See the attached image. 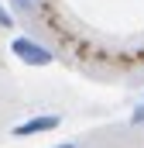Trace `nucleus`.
Listing matches in <instances>:
<instances>
[{
    "label": "nucleus",
    "instance_id": "39448f33",
    "mask_svg": "<svg viewBox=\"0 0 144 148\" xmlns=\"http://www.w3.org/2000/svg\"><path fill=\"white\" fill-rule=\"evenodd\" d=\"M10 24H14V17H10L3 7H0V28H10Z\"/></svg>",
    "mask_w": 144,
    "mask_h": 148
},
{
    "label": "nucleus",
    "instance_id": "f257e3e1",
    "mask_svg": "<svg viewBox=\"0 0 144 148\" xmlns=\"http://www.w3.org/2000/svg\"><path fill=\"white\" fill-rule=\"evenodd\" d=\"M10 52H14L24 66H52V59H55L45 45H38L35 38H24V35L10 41Z\"/></svg>",
    "mask_w": 144,
    "mask_h": 148
},
{
    "label": "nucleus",
    "instance_id": "7ed1b4c3",
    "mask_svg": "<svg viewBox=\"0 0 144 148\" xmlns=\"http://www.w3.org/2000/svg\"><path fill=\"white\" fill-rule=\"evenodd\" d=\"M41 0H10V7H14V14H31Z\"/></svg>",
    "mask_w": 144,
    "mask_h": 148
},
{
    "label": "nucleus",
    "instance_id": "423d86ee",
    "mask_svg": "<svg viewBox=\"0 0 144 148\" xmlns=\"http://www.w3.org/2000/svg\"><path fill=\"white\" fill-rule=\"evenodd\" d=\"M52 148H82V145H75V141H62V145H52Z\"/></svg>",
    "mask_w": 144,
    "mask_h": 148
},
{
    "label": "nucleus",
    "instance_id": "f03ea898",
    "mask_svg": "<svg viewBox=\"0 0 144 148\" xmlns=\"http://www.w3.org/2000/svg\"><path fill=\"white\" fill-rule=\"evenodd\" d=\"M58 124H62V117H58V114H38V117H28V121L14 124V127H10V134H14V138H31V134H48V131H55Z\"/></svg>",
    "mask_w": 144,
    "mask_h": 148
},
{
    "label": "nucleus",
    "instance_id": "20e7f679",
    "mask_svg": "<svg viewBox=\"0 0 144 148\" xmlns=\"http://www.w3.org/2000/svg\"><path fill=\"white\" fill-rule=\"evenodd\" d=\"M130 124H144V103H141L134 114H130Z\"/></svg>",
    "mask_w": 144,
    "mask_h": 148
}]
</instances>
